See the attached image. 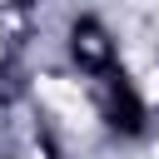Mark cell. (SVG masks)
Returning <instances> with one entry per match:
<instances>
[{"label":"cell","instance_id":"cell-1","mask_svg":"<svg viewBox=\"0 0 159 159\" xmlns=\"http://www.w3.org/2000/svg\"><path fill=\"white\" fill-rule=\"evenodd\" d=\"M99 109H104V119H109L114 129H124V134H134V129L144 124V99H139V89L129 84V75H119V70L99 75Z\"/></svg>","mask_w":159,"mask_h":159},{"label":"cell","instance_id":"cell-2","mask_svg":"<svg viewBox=\"0 0 159 159\" xmlns=\"http://www.w3.org/2000/svg\"><path fill=\"white\" fill-rule=\"evenodd\" d=\"M70 50H75V60H80L89 75H109V70H114V45H109V35H104L94 20H80V25H75Z\"/></svg>","mask_w":159,"mask_h":159}]
</instances>
